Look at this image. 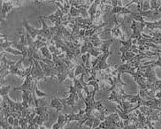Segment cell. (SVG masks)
Returning <instances> with one entry per match:
<instances>
[{
  "instance_id": "1",
  "label": "cell",
  "mask_w": 161,
  "mask_h": 129,
  "mask_svg": "<svg viewBox=\"0 0 161 129\" xmlns=\"http://www.w3.org/2000/svg\"><path fill=\"white\" fill-rule=\"evenodd\" d=\"M100 129H123V120L119 118L117 112L108 115L104 121L98 126Z\"/></svg>"
},
{
  "instance_id": "2",
  "label": "cell",
  "mask_w": 161,
  "mask_h": 129,
  "mask_svg": "<svg viewBox=\"0 0 161 129\" xmlns=\"http://www.w3.org/2000/svg\"><path fill=\"white\" fill-rule=\"evenodd\" d=\"M21 4L19 1H10V2H5L1 1V22L6 19V15L12 9H14L16 6H20Z\"/></svg>"
},
{
  "instance_id": "3",
  "label": "cell",
  "mask_w": 161,
  "mask_h": 129,
  "mask_svg": "<svg viewBox=\"0 0 161 129\" xmlns=\"http://www.w3.org/2000/svg\"><path fill=\"white\" fill-rule=\"evenodd\" d=\"M143 70V74L142 76L144 77L146 79V81L148 83L150 84H155V82L157 81H158V79L156 77V73H155V71L153 70V65H152V62L151 65H148V66H141Z\"/></svg>"
},
{
  "instance_id": "4",
  "label": "cell",
  "mask_w": 161,
  "mask_h": 129,
  "mask_svg": "<svg viewBox=\"0 0 161 129\" xmlns=\"http://www.w3.org/2000/svg\"><path fill=\"white\" fill-rule=\"evenodd\" d=\"M24 59H25V58L22 57V58H21L20 60H19L15 65L11 66L10 70L9 71H7L5 76L8 75V74H15V75H18V76L19 77H24V78H25V77H26V69H24L23 67H22V62L24 61Z\"/></svg>"
},
{
  "instance_id": "5",
  "label": "cell",
  "mask_w": 161,
  "mask_h": 129,
  "mask_svg": "<svg viewBox=\"0 0 161 129\" xmlns=\"http://www.w3.org/2000/svg\"><path fill=\"white\" fill-rule=\"evenodd\" d=\"M65 14L62 13V11L58 7H57V11L54 14L47 15V16H43V19H49L52 23L55 25L56 27H60L63 25V18Z\"/></svg>"
},
{
  "instance_id": "6",
  "label": "cell",
  "mask_w": 161,
  "mask_h": 129,
  "mask_svg": "<svg viewBox=\"0 0 161 129\" xmlns=\"http://www.w3.org/2000/svg\"><path fill=\"white\" fill-rule=\"evenodd\" d=\"M119 1L118 0H113L111 1V5L113 6V9L111 11L109 14L107 15H116L118 13L121 14H132L134 12H131L130 10L128 9L126 6H119Z\"/></svg>"
},
{
  "instance_id": "7",
  "label": "cell",
  "mask_w": 161,
  "mask_h": 129,
  "mask_svg": "<svg viewBox=\"0 0 161 129\" xmlns=\"http://www.w3.org/2000/svg\"><path fill=\"white\" fill-rule=\"evenodd\" d=\"M113 53V51H110L109 50H106L104 53H103V57L101 58V60L99 61V63L97 65V67L95 68H92V69H94L96 72H101V71H103V70H108L110 68H112V66L111 65H108L107 63H106V59L108 58L110 55Z\"/></svg>"
},
{
  "instance_id": "8",
  "label": "cell",
  "mask_w": 161,
  "mask_h": 129,
  "mask_svg": "<svg viewBox=\"0 0 161 129\" xmlns=\"http://www.w3.org/2000/svg\"><path fill=\"white\" fill-rule=\"evenodd\" d=\"M140 111L142 114L145 115L151 121H158V122L160 121L159 118H158V116H159L158 110H153V109H151V108L146 107V106H141Z\"/></svg>"
},
{
  "instance_id": "9",
  "label": "cell",
  "mask_w": 161,
  "mask_h": 129,
  "mask_svg": "<svg viewBox=\"0 0 161 129\" xmlns=\"http://www.w3.org/2000/svg\"><path fill=\"white\" fill-rule=\"evenodd\" d=\"M137 68H134L132 67L128 63H125V64H122V65H119V66H117L116 67V73H117V76L121 77V75L123 73H129L130 75H134V73H136Z\"/></svg>"
},
{
  "instance_id": "10",
  "label": "cell",
  "mask_w": 161,
  "mask_h": 129,
  "mask_svg": "<svg viewBox=\"0 0 161 129\" xmlns=\"http://www.w3.org/2000/svg\"><path fill=\"white\" fill-rule=\"evenodd\" d=\"M39 64H40L41 67L43 68V71L44 73V75H45L46 78L51 77L52 79H53V78L57 77V70L54 67H50L49 65L43 63V61H39Z\"/></svg>"
},
{
  "instance_id": "11",
  "label": "cell",
  "mask_w": 161,
  "mask_h": 129,
  "mask_svg": "<svg viewBox=\"0 0 161 129\" xmlns=\"http://www.w3.org/2000/svg\"><path fill=\"white\" fill-rule=\"evenodd\" d=\"M22 25H23V27L25 28V29H26V32L29 33V35H31L32 38H37L38 35H39V29H35L32 26H30L29 23V21L26 20V19H24L23 20Z\"/></svg>"
},
{
  "instance_id": "12",
  "label": "cell",
  "mask_w": 161,
  "mask_h": 129,
  "mask_svg": "<svg viewBox=\"0 0 161 129\" xmlns=\"http://www.w3.org/2000/svg\"><path fill=\"white\" fill-rule=\"evenodd\" d=\"M73 82H74V86H75V89L77 90V93H78V96H79V98H80V100L83 102V100H84V96H82V90L84 89V87L82 86V84L80 83V80H78L76 77H75L73 80Z\"/></svg>"
},
{
  "instance_id": "13",
  "label": "cell",
  "mask_w": 161,
  "mask_h": 129,
  "mask_svg": "<svg viewBox=\"0 0 161 129\" xmlns=\"http://www.w3.org/2000/svg\"><path fill=\"white\" fill-rule=\"evenodd\" d=\"M100 5V1H93V3L91 4L90 7L88 10V13H89V16H90V19H92L93 20L96 19V15H97V6Z\"/></svg>"
},
{
  "instance_id": "14",
  "label": "cell",
  "mask_w": 161,
  "mask_h": 129,
  "mask_svg": "<svg viewBox=\"0 0 161 129\" xmlns=\"http://www.w3.org/2000/svg\"><path fill=\"white\" fill-rule=\"evenodd\" d=\"M119 43H120L122 44V46L119 48V51L121 52V55H122V54H125L127 51H129L131 47L133 46L132 39L129 38V37H128V39L127 41H121V40H119Z\"/></svg>"
},
{
  "instance_id": "15",
  "label": "cell",
  "mask_w": 161,
  "mask_h": 129,
  "mask_svg": "<svg viewBox=\"0 0 161 129\" xmlns=\"http://www.w3.org/2000/svg\"><path fill=\"white\" fill-rule=\"evenodd\" d=\"M51 109H56V112H59L60 110H63L64 108V105H62V103L59 100V98L58 97H53L52 99V102H51V105H50V107Z\"/></svg>"
},
{
  "instance_id": "16",
  "label": "cell",
  "mask_w": 161,
  "mask_h": 129,
  "mask_svg": "<svg viewBox=\"0 0 161 129\" xmlns=\"http://www.w3.org/2000/svg\"><path fill=\"white\" fill-rule=\"evenodd\" d=\"M13 47H15L18 51H19L20 52L22 53V57H23V58H26V57H28V54H29V48H28L26 45H23V44L17 43V42H13Z\"/></svg>"
},
{
  "instance_id": "17",
  "label": "cell",
  "mask_w": 161,
  "mask_h": 129,
  "mask_svg": "<svg viewBox=\"0 0 161 129\" xmlns=\"http://www.w3.org/2000/svg\"><path fill=\"white\" fill-rule=\"evenodd\" d=\"M41 53H42V57L44 58H47L49 60H52V54L50 51V50L47 48V46H44L43 48L40 49Z\"/></svg>"
},
{
  "instance_id": "18",
  "label": "cell",
  "mask_w": 161,
  "mask_h": 129,
  "mask_svg": "<svg viewBox=\"0 0 161 129\" xmlns=\"http://www.w3.org/2000/svg\"><path fill=\"white\" fill-rule=\"evenodd\" d=\"M57 123L60 126H61V128H63L66 124H67V120H66V114H59L58 115V121Z\"/></svg>"
},
{
  "instance_id": "19",
  "label": "cell",
  "mask_w": 161,
  "mask_h": 129,
  "mask_svg": "<svg viewBox=\"0 0 161 129\" xmlns=\"http://www.w3.org/2000/svg\"><path fill=\"white\" fill-rule=\"evenodd\" d=\"M150 4H151V9L153 12H155L157 13V11L158 10V8L161 6V0L160 1H155V0H152V1H149Z\"/></svg>"
},
{
  "instance_id": "20",
  "label": "cell",
  "mask_w": 161,
  "mask_h": 129,
  "mask_svg": "<svg viewBox=\"0 0 161 129\" xmlns=\"http://www.w3.org/2000/svg\"><path fill=\"white\" fill-rule=\"evenodd\" d=\"M36 81V85H35V94L37 97H43V96H47V93H44V92H42L41 90H39L38 89V81Z\"/></svg>"
},
{
  "instance_id": "21",
  "label": "cell",
  "mask_w": 161,
  "mask_h": 129,
  "mask_svg": "<svg viewBox=\"0 0 161 129\" xmlns=\"http://www.w3.org/2000/svg\"><path fill=\"white\" fill-rule=\"evenodd\" d=\"M11 89V86L8 85V86H1V89H0V93H1V96H5L6 94L9 93V90Z\"/></svg>"
},
{
  "instance_id": "22",
  "label": "cell",
  "mask_w": 161,
  "mask_h": 129,
  "mask_svg": "<svg viewBox=\"0 0 161 129\" xmlns=\"http://www.w3.org/2000/svg\"><path fill=\"white\" fill-rule=\"evenodd\" d=\"M158 60H157L156 62H152V65H153V67H155L157 66H158V67L161 68V56L159 55V53H158Z\"/></svg>"
},
{
  "instance_id": "23",
  "label": "cell",
  "mask_w": 161,
  "mask_h": 129,
  "mask_svg": "<svg viewBox=\"0 0 161 129\" xmlns=\"http://www.w3.org/2000/svg\"><path fill=\"white\" fill-rule=\"evenodd\" d=\"M123 129H139L136 126L135 124H133V123H130L129 125H127V126H124Z\"/></svg>"
},
{
  "instance_id": "24",
  "label": "cell",
  "mask_w": 161,
  "mask_h": 129,
  "mask_svg": "<svg viewBox=\"0 0 161 129\" xmlns=\"http://www.w3.org/2000/svg\"><path fill=\"white\" fill-rule=\"evenodd\" d=\"M14 120L15 119L13 116H10L9 118L7 119V122H8L11 126H14Z\"/></svg>"
},
{
  "instance_id": "25",
  "label": "cell",
  "mask_w": 161,
  "mask_h": 129,
  "mask_svg": "<svg viewBox=\"0 0 161 129\" xmlns=\"http://www.w3.org/2000/svg\"><path fill=\"white\" fill-rule=\"evenodd\" d=\"M52 129H62V128H61V126H59V125L58 124L57 122H56L55 124L52 126Z\"/></svg>"
},
{
  "instance_id": "26",
  "label": "cell",
  "mask_w": 161,
  "mask_h": 129,
  "mask_svg": "<svg viewBox=\"0 0 161 129\" xmlns=\"http://www.w3.org/2000/svg\"><path fill=\"white\" fill-rule=\"evenodd\" d=\"M148 128H150V129H155V127H154V126H152V123H149V124H148Z\"/></svg>"
},
{
  "instance_id": "27",
  "label": "cell",
  "mask_w": 161,
  "mask_h": 129,
  "mask_svg": "<svg viewBox=\"0 0 161 129\" xmlns=\"http://www.w3.org/2000/svg\"><path fill=\"white\" fill-rule=\"evenodd\" d=\"M39 129H46L44 126H39Z\"/></svg>"
},
{
  "instance_id": "28",
  "label": "cell",
  "mask_w": 161,
  "mask_h": 129,
  "mask_svg": "<svg viewBox=\"0 0 161 129\" xmlns=\"http://www.w3.org/2000/svg\"><path fill=\"white\" fill-rule=\"evenodd\" d=\"M158 114H159L161 116V111H158Z\"/></svg>"
}]
</instances>
